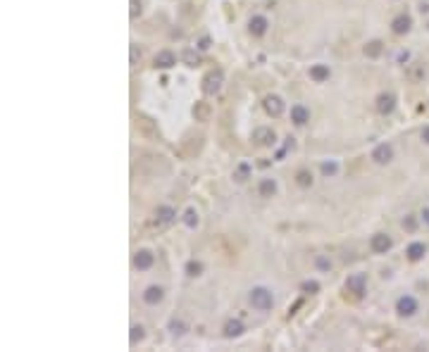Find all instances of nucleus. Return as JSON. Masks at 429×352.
<instances>
[{"mask_svg": "<svg viewBox=\"0 0 429 352\" xmlns=\"http://www.w3.org/2000/svg\"><path fill=\"white\" fill-rule=\"evenodd\" d=\"M250 305L260 312H267L274 307V295L272 290H267L265 286H257V288L250 290Z\"/></svg>", "mask_w": 429, "mask_h": 352, "instance_id": "obj_1", "label": "nucleus"}, {"mask_svg": "<svg viewBox=\"0 0 429 352\" xmlns=\"http://www.w3.org/2000/svg\"><path fill=\"white\" fill-rule=\"evenodd\" d=\"M222 84H224V74L219 69H213V72H208L203 76V86L201 88H203L205 96H214V93L222 91Z\"/></svg>", "mask_w": 429, "mask_h": 352, "instance_id": "obj_2", "label": "nucleus"}, {"mask_svg": "<svg viewBox=\"0 0 429 352\" xmlns=\"http://www.w3.org/2000/svg\"><path fill=\"white\" fill-rule=\"evenodd\" d=\"M365 286H367V274H351L346 278V290L358 295V298L365 293Z\"/></svg>", "mask_w": 429, "mask_h": 352, "instance_id": "obj_3", "label": "nucleus"}, {"mask_svg": "<svg viewBox=\"0 0 429 352\" xmlns=\"http://www.w3.org/2000/svg\"><path fill=\"white\" fill-rule=\"evenodd\" d=\"M253 140H255L257 145L267 148V145H274V140H277V133H274V131H272L269 126H257L255 131H253Z\"/></svg>", "mask_w": 429, "mask_h": 352, "instance_id": "obj_4", "label": "nucleus"}, {"mask_svg": "<svg viewBox=\"0 0 429 352\" xmlns=\"http://www.w3.org/2000/svg\"><path fill=\"white\" fill-rule=\"evenodd\" d=\"M391 245H394V240H391V235H386V234H375L372 240H370V247H372V252H377V255L389 252Z\"/></svg>", "mask_w": 429, "mask_h": 352, "instance_id": "obj_5", "label": "nucleus"}, {"mask_svg": "<svg viewBox=\"0 0 429 352\" xmlns=\"http://www.w3.org/2000/svg\"><path fill=\"white\" fill-rule=\"evenodd\" d=\"M396 312L401 317H413L418 312V300L413 295H403V298L396 300Z\"/></svg>", "mask_w": 429, "mask_h": 352, "instance_id": "obj_6", "label": "nucleus"}, {"mask_svg": "<svg viewBox=\"0 0 429 352\" xmlns=\"http://www.w3.org/2000/svg\"><path fill=\"white\" fill-rule=\"evenodd\" d=\"M262 105H265V112H267L269 117H281L284 115V100L279 96H267Z\"/></svg>", "mask_w": 429, "mask_h": 352, "instance_id": "obj_7", "label": "nucleus"}, {"mask_svg": "<svg viewBox=\"0 0 429 352\" xmlns=\"http://www.w3.org/2000/svg\"><path fill=\"white\" fill-rule=\"evenodd\" d=\"M372 160H375L377 164H389V162L394 160V148H391L389 143L377 145V148L372 150Z\"/></svg>", "mask_w": 429, "mask_h": 352, "instance_id": "obj_8", "label": "nucleus"}, {"mask_svg": "<svg viewBox=\"0 0 429 352\" xmlns=\"http://www.w3.org/2000/svg\"><path fill=\"white\" fill-rule=\"evenodd\" d=\"M394 107H396V96H394V93H379V96H377V112L391 115Z\"/></svg>", "mask_w": 429, "mask_h": 352, "instance_id": "obj_9", "label": "nucleus"}, {"mask_svg": "<svg viewBox=\"0 0 429 352\" xmlns=\"http://www.w3.org/2000/svg\"><path fill=\"white\" fill-rule=\"evenodd\" d=\"M267 29H269V21L262 14H255V17H250V21H248V31L253 33V36H265Z\"/></svg>", "mask_w": 429, "mask_h": 352, "instance_id": "obj_10", "label": "nucleus"}, {"mask_svg": "<svg viewBox=\"0 0 429 352\" xmlns=\"http://www.w3.org/2000/svg\"><path fill=\"white\" fill-rule=\"evenodd\" d=\"M153 264H155V255H153L150 250H139V252L134 255V267L141 269V271L150 269Z\"/></svg>", "mask_w": 429, "mask_h": 352, "instance_id": "obj_11", "label": "nucleus"}, {"mask_svg": "<svg viewBox=\"0 0 429 352\" xmlns=\"http://www.w3.org/2000/svg\"><path fill=\"white\" fill-rule=\"evenodd\" d=\"M182 145H184V152H186L189 157H193V155H198L201 148H203V136H193V133H189Z\"/></svg>", "mask_w": 429, "mask_h": 352, "instance_id": "obj_12", "label": "nucleus"}, {"mask_svg": "<svg viewBox=\"0 0 429 352\" xmlns=\"http://www.w3.org/2000/svg\"><path fill=\"white\" fill-rule=\"evenodd\" d=\"M162 298H165V288L162 286H148L143 290V302L146 305H160Z\"/></svg>", "mask_w": 429, "mask_h": 352, "instance_id": "obj_13", "label": "nucleus"}, {"mask_svg": "<svg viewBox=\"0 0 429 352\" xmlns=\"http://www.w3.org/2000/svg\"><path fill=\"white\" fill-rule=\"evenodd\" d=\"M210 117H213V107H210V103L198 100V103L193 105V119H196V121H210Z\"/></svg>", "mask_w": 429, "mask_h": 352, "instance_id": "obj_14", "label": "nucleus"}, {"mask_svg": "<svg viewBox=\"0 0 429 352\" xmlns=\"http://www.w3.org/2000/svg\"><path fill=\"white\" fill-rule=\"evenodd\" d=\"M136 121H139L141 133H146V136H150V138H160V131H158V126H155V121H153V119L139 115V117H136Z\"/></svg>", "mask_w": 429, "mask_h": 352, "instance_id": "obj_15", "label": "nucleus"}, {"mask_svg": "<svg viewBox=\"0 0 429 352\" xmlns=\"http://www.w3.org/2000/svg\"><path fill=\"white\" fill-rule=\"evenodd\" d=\"M291 121H293V124H298V126L308 124V121H310V110H308L305 105H293L291 107Z\"/></svg>", "mask_w": 429, "mask_h": 352, "instance_id": "obj_16", "label": "nucleus"}, {"mask_svg": "<svg viewBox=\"0 0 429 352\" xmlns=\"http://www.w3.org/2000/svg\"><path fill=\"white\" fill-rule=\"evenodd\" d=\"M410 26H413V19H410V14H398L396 19L391 21V31L398 33V36L408 33V31H410Z\"/></svg>", "mask_w": 429, "mask_h": 352, "instance_id": "obj_17", "label": "nucleus"}, {"mask_svg": "<svg viewBox=\"0 0 429 352\" xmlns=\"http://www.w3.org/2000/svg\"><path fill=\"white\" fill-rule=\"evenodd\" d=\"M174 64H177V57H174L172 50H160V53L155 55V67L158 69H170Z\"/></svg>", "mask_w": 429, "mask_h": 352, "instance_id": "obj_18", "label": "nucleus"}, {"mask_svg": "<svg viewBox=\"0 0 429 352\" xmlns=\"http://www.w3.org/2000/svg\"><path fill=\"white\" fill-rule=\"evenodd\" d=\"M406 255H408L410 262H420L422 257L427 255V245H425V243H420V240H415V243H410V245H408Z\"/></svg>", "mask_w": 429, "mask_h": 352, "instance_id": "obj_19", "label": "nucleus"}, {"mask_svg": "<svg viewBox=\"0 0 429 352\" xmlns=\"http://www.w3.org/2000/svg\"><path fill=\"white\" fill-rule=\"evenodd\" d=\"M243 331H246V329H243V321L241 319H229L224 324V336L226 338H238Z\"/></svg>", "mask_w": 429, "mask_h": 352, "instance_id": "obj_20", "label": "nucleus"}, {"mask_svg": "<svg viewBox=\"0 0 429 352\" xmlns=\"http://www.w3.org/2000/svg\"><path fill=\"white\" fill-rule=\"evenodd\" d=\"M329 64H312L310 67V79L312 81H317V84H322V81H327L329 79Z\"/></svg>", "mask_w": 429, "mask_h": 352, "instance_id": "obj_21", "label": "nucleus"}, {"mask_svg": "<svg viewBox=\"0 0 429 352\" xmlns=\"http://www.w3.org/2000/svg\"><path fill=\"white\" fill-rule=\"evenodd\" d=\"M155 217H158V222H160V224H172V222L177 219V212L172 210L170 205H160V207H158V212H155Z\"/></svg>", "mask_w": 429, "mask_h": 352, "instance_id": "obj_22", "label": "nucleus"}, {"mask_svg": "<svg viewBox=\"0 0 429 352\" xmlns=\"http://www.w3.org/2000/svg\"><path fill=\"white\" fill-rule=\"evenodd\" d=\"M257 193H260L262 198H272V195L277 193V181H274V179H262V181L257 183Z\"/></svg>", "mask_w": 429, "mask_h": 352, "instance_id": "obj_23", "label": "nucleus"}, {"mask_svg": "<svg viewBox=\"0 0 429 352\" xmlns=\"http://www.w3.org/2000/svg\"><path fill=\"white\" fill-rule=\"evenodd\" d=\"M382 50H384V43H382V41H370L367 45H365V55H367V57H372V60H375V57H379V55H382Z\"/></svg>", "mask_w": 429, "mask_h": 352, "instance_id": "obj_24", "label": "nucleus"}, {"mask_svg": "<svg viewBox=\"0 0 429 352\" xmlns=\"http://www.w3.org/2000/svg\"><path fill=\"white\" fill-rule=\"evenodd\" d=\"M184 224L189 226V229H196V226H198V222H201V219H198V212H196V207H189V210H186V212H184Z\"/></svg>", "mask_w": 429, "mask_h": 352, "instance_id": "obj_25", "label": "nucleus"}, {"mask_svg": "<svg viewBox=\"0 0 429 352\" xmlns=\"http://www.w3.org/2000/svg\"><path fill=\"white\" fill-rule=\"evenodd\" d=\"M182 60H184L186 67H198V64H201V55L196 53V50H184Z\"/></svg>", "mask_w": 429, "mask_h": 352, "instance_id": "obj_26", "label": "nucleus"}, {"mask_svg": "<svg viewBox=\"0 0 429 352\" xmlns=\"http://www.w3.org/2000/svg\"><path fill=\"white\" fill-rule=\"evenodd\" d=\"M296 183H298L300 188H310L312 186V174L305 169H300L298 174H296Z\"/></svg>", "mask_w": 429, "mask_h": 352, "instance_id": "obj_27", "label": "nucleus"}, {"mask_svg": "<svg viewBox=\"0 0 429 352\" xmlns=\"http://www.w3.org/2000/svg\"><path fill=\"white\" fill-rule=\"evenodd\" d=\"M146 338V331H143V326L141 324H134L131 326V336H129V341H131V345H136V343H141Z\"/></svg>", "mask_w": 429, "mask_h": 352, "instance_id": "obj_28", "label": "nucleus"}, {"mask_svg": "<svg viewBox=\"0 0 429 352\" xmlns=\"http://www.w3.org/2000/svg\"><path fill=\"white\" fill-rule=\"evenodd\" d=\"M186 274H189V276H201V274H203V264L196 262V259H191V262L186 264Z\"/></svg>", "mask_w": 429, "mask_h": 352, "instance_id": "obj_29", "label": "nucleus"}, {"mask_svg": "<svg viewBox=\"0 0 429 352\" xmlns=\"http://www.w3.org/2000/svg\"><path fill=\"white\" fill-rule=\"evenodd\" d=\"M336 171H339V164H336V162H324V164H322V174H324V176H336Z\"/></svg>", "mask_w": 429, "mask_h": 352, "instance_id": "obj_30", "label": "nucleus"}, {"mask_svg": "<svg viewBox=\"0 0 429 352\" xmlns=\"http://www.w3.org/2000/svg\"><path fill=\"white\" fill-rule=\"evenodd\" d=\"M170 331L174 333V336H182V333L186 331V324H184V321H177V319H172V321H170Z\"/></svg>", "mask_w": 429, "mask_h": 352, "instance_id": "obj_31", "label": "nucleus"}, {"mask_svg": "<svg viewBox=\"0 0 429 352\" xmlns=\"http://www.w3.org/2000/svg\"><path fill=\"white\" fill-rule=\"evenodd\" d=\"M300 288L305 290V293H317V290H320V283H317V281H303Z\"/></svg>", "mask_w": 429, "mask_h": 352, "instance_id": "obj_32", "label": "nucleus"}, {"mask_svg": "<svg viewBox=\"0 0 429 352\" xmlns=\"http://www.w3.org/2000/svg\"><path fill=\"white\" fill-rule=\"evenodd\" d=\"M315 264H317V269H322V271H329V269H332V262H329L327 257H317Z\"/></svg>", "mask_w": 429, "mask_h": 352, "instance_id": "obj_33", "label": "nucleus"}, {"mask_svg": "<svg viewBox=\"0 0 429 352\" xmlns=\"http://www.w3.org/2000/svg\"><path fill=\"white\" fill-rule=\"evenodd\" d=\"M129 5H131V19H136L141 14V2L139 0H129Z\"/></svg>", "mask_w": 429, "mask_h": 352, "instance_id": "obj_34", "label": "nucleus"}, {"mask_svg": "<svg viewBox=\"0 0 429 352\" xmlns=\"http://www.w3.org/2000/svg\"><path fill=\"white\" fill-rule=\"evenodd\" d=\"M246 176H248V164H241L238 171H236V181H246Z\"/></svg>", "mask_w": 429, "mask_h": 352, "instance_id": "obj_35", "label": "nucleus"}, {"mask_svg": "<svg viewBox=\"0 0 429 352\" xmlns=\"http://www.w3.org/2000/svg\"><path fill=\"white\" fill-rule=\"evenodd\" d=\"M403 226H406L408 231H415V219H413V217H408L406 222H403Z\"/></svg>", "mask_w": 429, "mask_h": 352, "instance_id": "obj_36", "label": "nucleus"}, {"mask_svg": "<svg viewBox=\"0 0 429 352\" xmlns=\"http://www.w3.org/2000/svg\"><path fill=\"white\" fill-rule=\"evenodd\" d=\"M136 60H139V48L131 45V64H136Z\"/></svg>", "mask_w": 429, "mask_h": 352, "instance_id": "obj_37", "label": "nucleus"}, {"mask_svg": "<svg viewBox=\"0 0 429 352\" xmlns=\"http://www.w3.org/2000/svg\"><path fill=\"white\" fill-rule=\"evenodd\" d=\"M422 222H425V224H429V207H425V210H422Z\"/></svg>", "mask_w": 429, "mask_h": 352, "instance_id": "obj_38", "label": "nucleus"}, {"mask_svg": "<svg viewBox=\"0 0 429 352\" xmlns=\"http://www.w3.org/2000/svg\"><path fill=\"white\" fill-rule=\"evenodd\" d=\"M422 140H425V143H429V126L422 128Z\"/></svg>", "mask_w": 429, "mask_h": 352, "instance_id": "obj_39", "label": "nucleus"}, {"mask_svg": "<svg viewBox=\"0 0 429 352\" xmlns=\"http://www.w3.org/2000/svg\"><path fill=\"white\" fill-rule=\"evenodd\" d=\"M201 48H203V50H208V48H210V38H203V41H201Z\"/></svg>", "mask_w": 429, "mask_h": 352, "instance_id": "obj_40", "label": "nucleus"}, {"mask_svg": "<svg viewBox=\"0 0 429 352\" xmlns=\"http://www.w3.org/2000/svg\"><path fill=\"white\" fill-rule=\"evenodd\" d=\"M427 26H429V24H427Z\"/></svg>", "mask_w": 429, "mask_h": 352, "instance_id": "obj_41", "label": "nucleus"}]
</instances>
